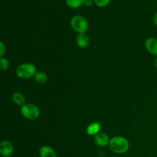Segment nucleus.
<instances>
[{"label":"nucleus","mask_w":157,"mask_h":157,"mask_svg":"<svg viewBox=\"0 0 157 157\" xmlns=\"http://www.w3.org/2000/svg\"><path fill=\"white\" fill-rule=\"evenodd\" d=\"M40 157H57L55 150L49 146H43L39 150Z\"/></svg>","instance_id":"obj_9"},{"label":"nucleus","mask_w":157,"mask_h":157,"mask_svg":"<svg viewBox=\"0 0 157 157\" xmlns=\"http://www.w3.org/2000/svg\"><path fill=\"white\" fill-rule=\"evenodd\" d=\"M66 5L70 9H78L85 2V0H65Z\"/></svg>","instance_id":"obj_13"},{"label":"nucleus","mask_w":157,"mask_h":157,"mask_svg":"<svg viewBox=\"0 0 157 157\" xmlns=\"http://www.w3.org/2000/svg\"><path fill=\"white\" fill-rule=\"evenodd\" d=\"M36 67L31 63H23L17 67L15 74L18 78L22 80H27L35 76L36 74Z\"/></svg>","instance_id":"obj_2"},{"label":"nucleus","mask_w":157,"mask_h":157,"mask_svg":"<svg viewBox=\"0 0 157 157\" xmlns=\"http://www.w3.org/2000/svg\"><path fill=\"white\" fill-rule=\"evenodd\" d=\"M100 130H101V124L98 122H94L87 126L86 128V133L88 136H94L100 133Z\"/></svg>","instance_id":"obj_10"},{"label":"nucleus","mask_w":157,"mask_h":157,"mask_svg":"<svg viewBox=\"0 0 157 157\" xmlns=\"http://www.w3.org/2000/svg\"><path fill=\"white\" fill-rule=\"evenodd\" d=\"M76 44L81 48H85L90 44V38L85 33L78 34L76 38Z\"/></svg>","instance_id":"obj_8"},{"label":"nucleus","mask_w":157,"mask_h":157,"mask_svg":"<svg viewBox=\"0 0 157 157\" xmlns=\"http://www.w3.org/2000/svg\"><path fill=\"white\" fill-rule=\"evenodd\" d=\"M94 4L100 8H104L108 6L110 2V0H94Z\"/></svg>","instance_id":"obj_15"},{"label":"nucleus","mask_w":157,"mask_h":157,"mask_svg":"<svg viewBox=\"0 0 157 157\" xmlns=\"http://www.w3.org/2000/svg\"><path fill=\"white\" fill-rule=\"evenodd\" d=\"M9 157H11V156H9Z\"/></svg>","instance_id":"obj_20"},{"label":"nucleus","mask_w":157,"mask_h":157,"mask_svg":"<svg viewBox=\"0 0 157 157\" xmlns=\"http://www.w3.org/2000/svg\"><path fill=\"white\" fill-rule=\"evenodd\" d=\"M23 117L29 121H35L40 116L39 108L34 104H25L20 109Z\"/></svg>","instance_id":"obj_4"},{"label":"nucleus","mask_w":157,"mask_h":157,"mask_svg":"<svg viewBox=\"0 0 157 157\" xmlns=\"http://www.w3.org/2000/svg\"><path fill=\"white\" fill-rule=\"evenodd\" d=\"M109 148L116 154H124L128 151L130 148V143L127 138L121 136H113L110 139Z\"/></svg>","instance_id":"obj_1"},{"label":"nucleus","mask_w":157,"mask_h":157,"mask_svg":"<svg viewBox=\"0 0 157 157\" xmlns=\"http://www.w3.org/2000/svg\"><path fill=\"white\" fill-rule=\"evenodd\" d=\"M35 81L38 84H44L48 81V75L47 74L43 71H37L36 74L34 76Z\"/></svg>","instance_id":"obj_12"},{"label":"nucleus","mask_w":157,"mask_h":157,"mask_svg":"<svg viewBox=\"0 0 157 157\" xmlns=\"http://www.w3.org/2000/svg\"><path fill=\"white\" fill-rule=\"evenodd\" d=\"M154 64H155V67H156V68H157V57H156V60H155V63H154Z\"/></svg>","instance_id":"obj_19"},{"label":"nucleus","mask_w":157,"mask_h":157,"mask_svg":"<svg viewBox=\"0 0 157 157\" xmlns=\"http://www.w3.org/2000/svg\"><path fill=\"white\" fill-rule=\"evenodd\" d=\"M144 45L149 53L157 57V38H153V37L147 38Z\"/></svg>","instance_id":"obj_6"},{"label":"nucleus","mask_w":157,"mask_h":157,"mask_svg":"<svg viewBox=\"0 0 157 157\" xmlns=\"http://www.w3.org/2000/svg\"><path fill=\"white\" fill-rule=\"evenodd\" d=\"M71 27L78 34H84L88 29V22L84 16L80 15H75L70 21Z\"/></svg>","instance_id":"obj_3"},{"label":"nucleus","mask_w":157,"mask_h":157,"mask_svg":"<svg viewBox=\"0 0 157 157\" xmlns=\"http://www.w3.org/2000/svg\"><path fill=\"white\" fill-rule=\"evenodd\" d=\"M14 152L13 144L11 141L4 140L0 143V154L3 157H9Z\"/></svg>","instance_id":"obj_5"},{"label":"nucleus","mask_w":157,"mask_h":157,"mask_svg":"<svg viewBox=\"0 0 157 157\" xmlns=\"http://www.w3.org/2000/svg\"><path fill=\"white\" fill-rule=\"evenodd\" d=\"M94 3V0H85V2H84V5L87 7H90V6H93V4Z\"/></svg>","instance_id":"obj_17"},{"label":"nucleus","mask_w":157,"mask_h":157,"mask_svg":"<svg viewBox=\"0 0 157 157\" xmlns=\"http://www.w3.org/2000/svg\"><path fill=\"white\" fill-rule=\"evenodd\" d=\"M6 52V47L2 41L0 42V57H3Z\"/></svg>","instance_id":"obj_16"},{"label":"nucleus","mask_w":157,"mask_h":157,"mask_svg":"<svg viewBox=\"0 0 157 157\" xmlns=\"http://www.w3.org/2000/svg\"><path fill=\"white\" fill-rule=\"evenodd\" d=\"M12 100L14 104L18 106H22L25 104V98L24 94L20 92H15L12 96Z\"/></svg>","instance_id":"obj_11"},{"label":"nucleus","mask_w":157,"mask_h":157,"mask_svg":"<svg viewBox=\"0 0 157 157\" xmlns=\"http://www.w3.org/2000/svg\"><path fill=\"white\" fill-rule=\"evenodd\" d=\"M94 140L95 144L97 146L101 147H104L109 146L110 139L108 136V135L106 134V133H99L96 136H94Z\"/></svg>","instance_id":"obj_7"},{"label":"nucleus","mask_w":157,"mask_h":157,"mask_svg":"<svg viewBox=\"0 0 157 157\" xmlns=\"http://www.w3.org/2000/svg\"><path fill=\"white\" fill-rule=\"evenodd\" d=\"M153 24L157 26V12L156 14H155L154 15H153Z\"/></svg>","instance_id":"obj_18"},{"label":"nucleus","mask_w":157,"mask_h":157,"mask_svg":"<svg viewBox=\"0 0 157 157\" xmlns=\"http://www.w3.org/2000/svg\"><path fill=\"white\" fill-rule=\"evenodd\" d=\"M9 67V61L7 58L4 57L0 58V69L2 71L7 70Z\"/></svg>","instance_id":"obj_14"}]
</instances>
